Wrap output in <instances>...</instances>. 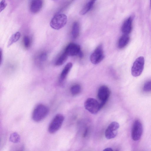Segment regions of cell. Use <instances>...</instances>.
Segmentation results:
<instances>
[{
  "label": "cell",
  "instance_id": "cell-1",
  "mask_svg": "<svg viewBox=\"0 0 151 151\" xmlns=\"http://www.w3.org/2000/svg\"><path fill=\"white\" fill-rule=\"evenodd\" d=\"M49 109L43 104L37 105L34 109L32 114V119L35 122H39L43 120L47 116Z\"/></svg>",
  "mask_w": 151,
  "mask_h": 151
},
{
  "label": "cell",
  "instance_id": "cell-2",
  "mask_svg": "<svg viewBox=\"0 0 151 151\" xmlns=\"http://www.w3.org/2000/svg\"><path fill=\"white\" fill-rule=\"evenodd\" d=\"M67 21V17L65 14L61 13L57 14L52 19L50 25L53 29L59 30L65 25Z\"/></svg>",
  "mask_w": 151,
  "mask_h": 151
},
{
  "label": "cell",
  "instance_id": "cell-3",
  "mask_svg": "<svg viewBox=\"0 0 151 151\" xmlns=\"http://www.w3.org/2000/svg\"><path fill=\"white\" fill-rule=\"evenodd\" d=\"M64 119V117L63 114H56L49 126V132L53 134L58 130L61 127Z\"/></svg>",
  "mask_w": 151,
  "mask_h": 151
},
{
  "label": "cell",
  "instance_id": "cell-4",
  "mask_svg": "<svg viewBox=\"0 0 151 151\" xmlns=\"http://www.w3.org/2000/svg\"><path fill=\"white\" fill-rule=\"evenodd\" d=\"M145 63L144 57L140 56L136 59L134 62L131 68V73L134 77L139 76L143 70Z\"/></svg>",
  "mask_w": 151,
  "mask_h": 151
},
{
  "label": "cell",
  "instance_id": "cell-5",
  "mask_svg": "<svg viewBox=\"0 0 151 151\" xmlns=\"http://www.w3.org/2000/svg\"><path fill=\"white\" fill-rule=\"evenodd\" d=\"M84 107L91 114H96L100 110V103L95 99L89 98L84 102Z\"/></svg>",
  "mask_w": 151,
  "mask_h": 151
},
{
  "label": "cell",
  "instance_id": "cell-6",
  "mask_svg": "<svg viewBox=\"0 0 151 151\" xmlns=\"http://www.w3.org/2000/svg\"><path fill=\"white\" fill-rule=\"evenodd\" d=\"M111 92L109 88L106 86L102 85L99 88L97 96L101 101L100 103L101 109L105 105L109 97Z\"/></svg>",
  "mask_w": 151,
  "mask_h": 151
},
{
  "label": "cell",
  "instance_id": "cell-7",
  "mask_svg": "<svg viewBox=\"0 0 151 151\" xmlns=\"http://www.w3.org/2000/svg\"><path fill=\"white\" fill-rule=\"evenodd\" d=\"M104 57L102 45H100L97 47L91 55L90 59L93 64H97L101 62Z\"/></svg>",
  "mask_w": 151,
  "mask_h": 151
},
{
  "label": "cell",
  "instance_id": "cell-8",
  "mask_svg": "<svg viewBox=\"0 0 151 151\" xmlns=\"http://www.w3.org/2000/svg\"><path fill=\"white\" fill-rule=\"evenodd\" d=\"M143 132V127L141 122L136 120L134 122L132 130L131 136L132 139L135 141L139 140Z\"/></svg>",
  "mask_w": 151,
  "mask_h": 151
},
{
  "label": "cell",
  "instance_id": "cell-9",
  "mask_svg": "<svg viewBox=\"0 0 151 151\" xmlns=\"http://www.w3.org/2000/svg\"><path fill=\"white\" fill-rule=\"evenodd\" d=\"M119 127V125L117 122H113L111 123L105 131V135L106 138L110 139L115 137L117 134Z\"/></svg>",
  "mask_w": 151,
  "mask_h": 151
},
{
  "label": "cell",
  "instance_id": "cell-10",
  "mask_svg": "<svg viewBox=\"0 0 151 151\" xmlns=\"http://www.w3.org/2000/svg\"><path fill=\"white\" fill-rule=\"evenodd\" d=\"M80 46L74 43H70L66 47L64 52L69 56H73L78 54L81 51Z\"/></svg>",
  "mask_w": 151,
  "mask_h": 151
},
{
  "label": "cell",
  "instance_id": "cell-11",
  "mask_svg": "<svg viewBox=\"0 0 151 151\" xmlns=\"http://www.w3.org/2000/svg\"><path fill=\"white\" fill-rule=\"evenodd\" d=\"M71 63H68L65 66L60 74L59 81V84L61 86H63L67 76L72 67Z\"/></svg>",
  "mask_w": 151,
  "mask_h": 151
},
{
  "label": "cell",
  "instance_id": "cell-12",
  "mask_svg": "<svg viewBox=\"0 0 151 151\" xmlns=\"http://www.w3.org/2000/svg\"><path fill=\"white\" fill-rule=\"evenodd\" d=\"M42 4V0H30L29 4V10L33 13H37L41 9Z\"/></svg>",
  "mask_w": 151,
  "mask_h": 151
},
{
  "label": "cell",
  "instance_id": "cell-13",
  "mask_svg": "<svg viewBox=\"0 0 151 151\" xmlns=\"http://www.w3.org/2000/svg\"><path fill=\"white\" fill-rule=\"evenodd\" d=\"M132 19L130 17L124 22L122 27V31L124 34L128 35L132 30Z\"/></svg>",
  "mask_w": 151,
  "mask_h": 151
},
{
  "label": "cell",
  "instance_id": "cell-14",
  "mask_svg": "<svg viewBox=\"0 0 151 151\" xmlns=\"http://www.w3.org/2000/svg\"><path fill=\"white\" fill-rule=\"evenodd\" d=\"M129 37L128 35L124 34L119 39L118 42V47L119 48L124 47L128 43Z\"/></svg>",
  "mask_w": 151,
  "mask_h": 151
},
{
  "label": "cell",
  "instance_id": "cell-15",
  "mask_svg": "<svg viewBox=\"0 0 151 151\" xmlns=\"http://www.w3.org/2000/svg\"><path fill=\"white\" fill-rule=\"evenodd\" d=\"M96 0H90L80 11V14L83 15L87 13L91 9Z\"/></svg>",
  "mask_w": 151,
  "mask_h": 151
},
{
  "label": "cell",
  "instance_id": "cell-16",
  "mask_svg": "<svg viewBox=\"0 0 151 151\" xmlns=\"http://www.w3.org/2000/svg\"><path fill=\"white\" fill-rule=\"evenodd\" d=\"M80 31L79 25L77 22L73 23L72 29L71 34L73 38L74 39L77 38L79 35Z\"/></svg>",
  "mask_w": 151,
  "mask_h": 151
},
{
  "label": "cell",
  "instance_id": "cell-17",
  "mask_svg": "<svg viewBox=\"0 0 151 151\" xmlns=\"http://www.w3.org/2000/svg\"><path fill=\"white\" fill-rule=\"evenodd\" d=\"M68 56L66 52L64 51L57 60L55 62V65L59 66L63 65L66 61Z\"/></svg>",
  "mask_w": 151,
  "mask_h": 151
},
{
  "label": "cell",
  "instance_id": "cell-18",
  "mask_svg": "<svg viewBox=\"0 0 151 151\" xmlns=\"http://www.w3.org/2000/svg\"><path fill=\"white\" fill-rule=\"evenodd\" d=\"M21 34L19 32H17L13 34L9 38L7 46L9 47L14 43L17 42L20 37Z\"/></svg>",
  "mask_w": 151,
  "mask_h": 151
},
{
  "label": "cell",
  "instance_id": "cell-19",
  "mask_svg": "<svg viewBox=\"0 0 151 151\" xmlns=\"http://www.w3.org/2000/svg\"><path fill=\"white\" fill-rule=\"evenodd\" d=\"M81 90V86L78 84H76L73 85L70 88L71 93L73 96L79 94Z\"/></svg>",
  "mask_w": 151,
  "mask_h": 151
},
{
  "label": "cell",
  "instance_id": "cell-20",
  "mask_svg": "<svg viewBox=\"0 0 151 151\" xmlns=\"http://www.w3.org/2000/svg\"><path fill=\"white\" fill-rule=\"evenodd\" d=\"M9 140L10 142L14 143L19 142L20 140V137L19 135L16 132L12 133L9 137Z\"/></svg>",
  "mask_w": 151,
  "mask_h": 151
},
{
  "label": "cell",
  "instance_id": "cell-21",
  "mask_svg": "<svg viewBox=\"0 0 151 151\" xmlns=\"http://www.w3.org/2000/svg\"><path fill=\"white\" fill-rule=\"evenodd\" d=\"M143 90L145 92L151 91V81L147 82L144 84Z\"/></svg>",
  "mask_w": 151,
  "mask_h": 151
},
{
  "label": "cell",
  "instance_id": "cell-22",
  "mask_svg": "<svg viewBox=\"0 0 151 151\" xmlns=\"http://www.w3.org/2000/svg\"><path fill=\"white\" fill-rule=\"evenodd\" d=\"M24 44L26 48L29 47L30 45V40L29 38L27 36H24L23 38Z\"/></svg>",
  "mask_w": 151,
  "mask_h": 151
},
{
  "label": "cell",
  "instance_id": "cell-23",
  "mask_svg": "<svg viewBox=\"0 0 151 151\" xmlns=\"http://www.w3.org/2000/svg\"><path fill=\"white\" fill-rule=\"evenodd\" d=\"M38 58L39 60L41 62H45L47 58V54L46 52L41 53L39 55Z\"/></svg>",
  "mask_w": 151,
  "mask_h": 151
},
{
  "label": "cell",
  "instance_id": "cell-24",
  "mask_svg": "<svg viewBox=\"0 0 151 151\" xmlns=\"http://www.w3.org/2000/svg\"><path fill=\"white\" fill-rule=\"evenodd\" d=\"M7 3L5 0H2L0 3V12L4 10L7 6Z\"/></svg>",
  "mask_w": 151,
  "mask_h": 151
},
{
  "label": "cell",
  "instance_id": "cell-25",
  "mask_svg": "<svg viewBox=\"0 0 151 151\" xmlns=\"http://www.w3.org/2000/svg\"><path fill=\"white\" fill-rule=\"evenodd\" d=\"M79 57L80 58H82L83 56V53L82 52L81 50L78 53V55Z\"/></svg>",
  "mask_w": 151,
  "mask_h": 151
},
{
  "label": "cell",
  "instance_id": "cell-26",
  "mask_svg": "<svg viewBox=\"0 0 151 151\" xmlns=\"http://www.w3.org/2000/svg\"><path fill=\"white\" fill-rule=\"evenodd\" d=\"M0 56H0V64H1V62H2V50L1 49V48L0 49Z\"/></svg>",
  "mask_w": 151,
  "mask_h": 151
},
{
  "label": "cell",
  "instance_id": "cell-27",
  "mask_svg": "<svg viewBox=\"0 0 151 151\" xmlns=\"http://www.w3.org/2000/svg\"><path fill=\"white\" fill-rule=\"evenodd\" d=\"M104 151H113L112 148L110 147H108L105 149L104 150Z\"/></svg>",
  "mask_w": 151,
  "mask_h": 151
},
{
  "label": "cell",
  "instance_id": "cell-28",
  "mask_svg": "<svg viewBox=\"0 0 151 151\" xmlns=\"http://www.w3.org/2000/svg\"><path fill=\"white\" fill-rule=\"evenodd\" d=\"M87 132H88V129H86V130L85 131V132H84V134H83V136L85 137L87 133Z\"/></svg>",
  "mask_w": 151,
  "mask_h": 151
},
{
  "label": "cell",
  "instance_id": "cell-29",
  "mask_svg": "<svg viewBox=\"0 0 151 151\" xmlns=\"http://www.w3.org/2000/svg\"><path fill=\"white\" fill-rule=\"evenodd\" d=\"M150 9H151V0H150Z\"/></svg>",
  "mask_w": 151,
  "mask_h": 151
}]
</instances>
